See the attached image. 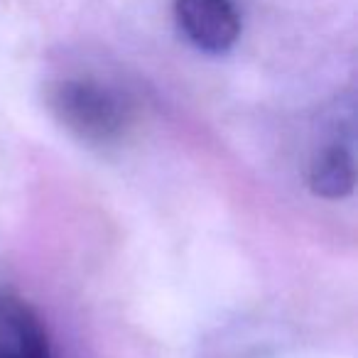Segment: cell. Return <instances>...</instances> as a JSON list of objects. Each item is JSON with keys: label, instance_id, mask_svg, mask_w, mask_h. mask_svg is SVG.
Here are the masks:
<instances>
[{"label": "cell", "instance_id": "obj_2", "mask_svg": "<svg viewBox=\"0 0 358 358\" xmlns=\"http://www.w3.org/2000/svg\"><path fill=\"white\" fill-rule=\"evenodd\" d=\"M174 20L196 50L209 55H224L241 37L234 0H174Z\"/></svg>", "mask_w": 358, "mask_h": 358}, {"label": "cell", "instance_id": "obj_4", "mask_svg": "<svg viewBox=\"0 0 358 358\" xmlns=\"http://www.w3.org/2000/svg\"><path fill=\"white\" fill-rule=\"evenodd\" d=\"M356 182L353 155L346 145L334 143L309 164V187L317 196L324 199H343L351 194Z\"/></svg>", "mask_w": 358, "mask_h": 358}, {"label": "cell", "instance_id": "obj_1", "mask_svg": "<svg viewBox=\"0 0 358 358\" xmlns=\"http://www.w3.org/2000/svg\"><path fill=\"white\" fill-rule=\"evenodd\" d=\"M47 108L59 125L89 145L118 143L133 123L128 101L94 79H59L50 84Z\"/></svg>", "mask_w": 358, "mask_h": 358}, {"label": "cell", "instance_id": "obj_3", "mask_svg": "<svg viewBox=\"0 0 358 358\" xmlns=\"http://www.w3.org/2000/svg\"><path fill=\"white\" fill-rule=\"evenodd\" d=\"M0 358H55L37 309L13 289L0 287Z\"/></svg>", "mask_w": 358, "mask_h": 358}]
</instances>
